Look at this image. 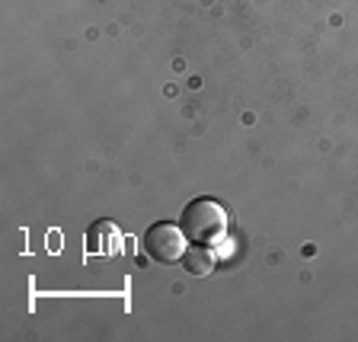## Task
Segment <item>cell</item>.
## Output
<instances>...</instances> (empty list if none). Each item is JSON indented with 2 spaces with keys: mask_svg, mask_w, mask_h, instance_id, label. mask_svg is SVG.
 <instances>
[{
  "mask_svg": "<svg viewBox=\"0 0 358 342\" xmlns=\"http://www.w3.org/2000/svg\"><path fill=\"white\" fill-rule=\"evenodd\" d=\"M182 234L195 243H215V240L224 237L227 231V215L217 201L211 199H195L192 205H186L182 211V221H179Z\"/></svg>",
  "mask_w": 358,
  "mask_h": 342,
  "instance_id": "6da1fadb",
  "label": "cell"
},
{
  "mask_svg": "<svg viewBox=\"0 0 358 342\" xmlns=\"http://www.w3.org/2000/svg\"><path fill=\"white\" fill-rule=\"evenodd\" d=\"M144 246L157 262H179L186 256V234L176 224H154L144 234Z\"/></svg>",
  "mask_w": 358,
  "mask_h": 342,
  "instance_id": "7a4b0ae2",
  "label": "cell"
},
{
  "mask_svg": "<svg viewBox=\"0 0 358 342\" xmlns=\"http://www.w3.org/2000/svg\"><path fill=\"white\" fill-rule=\"evenodd\" d=\"M182 266H186L189 276H208L211 269H215V253H211L205 243H195V246H189L186 250Z\"/></svg>",
  "mask_w": 358,
  "mask_h": 342,
  "instance_id": "3957f363",
  "label": "cell"
}]
</instances>
